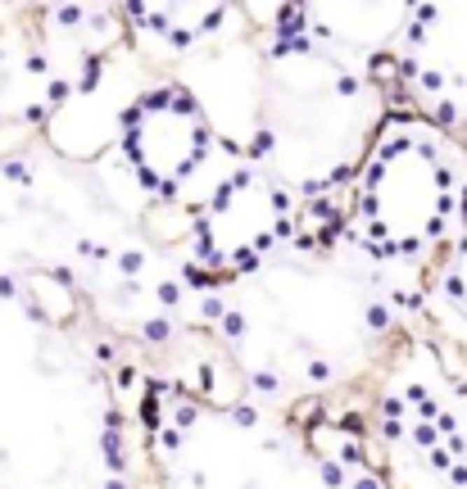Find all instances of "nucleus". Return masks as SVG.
I'll return each instance as SVG.
<instances>
[{
    "label": "nucleus",
    "mask_w": 467,
    "mask_h": 489,
    "mask_svg": "<svg viewBox=\"0 0 467 489\" xmlns=\"http://www.w3.org/2000/svg\"><path fill=\"white\" fill-rule=\"evenodd\" d=\"M123 146H127V168L146 186L173 190L209 150V122L190 95L155 91L127 113Z\"/></svg>",
    "instance_id": "obj_1"
},
{
    "label": "nucleus",
    "mask_w": 467,
    "mask_h": 489,
    "mask_svg": "<svg viewBox=\"0 0 467 489\" xmlns=\"http://www.w3.org/2000/svg\"><path fill=\"white\" fill-rule=\"evenodd\" d=\"M372 199V218L386 232L390 245H417L422 236H431V227L445 213V181L440 168L422 155L417 146H399L395 155L381 159L377 181L368 186Z\"/></svg>",
    "instance_id": "obj_2"
},
{
    "label": "nucleus",
    "mask_w": 467,
    "mask_h": 489,
    "mask_svg": "<svg viewBox=\"0 0 467 489\" xmlns=\"http://www.w3.org/2000/svg\"><path fill=\"white\" fill-rule=\"evenodd\" d=\"M27 295H32V313L36 318H46V322H69L73 313H78V299H73V290L60 281V276H46V272H36L32 281H27Z\"/></svg>",
    "instance_id": "obj_3"
}]
</instances>
